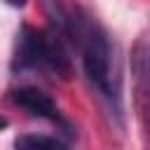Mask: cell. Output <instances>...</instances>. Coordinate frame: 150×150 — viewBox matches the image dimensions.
Listing matches in <instances>:
<instances>
[{"label":"cell","mask_w":150,"mask_h":150,"mask_svg":"<svg viewBox=\"0 0 150 150\" xmlns=\"http://www.w3.org/2000/svg\"><path fill=\"white\" fill-rule=\"evenodd\" d=\"M14 70H40L61 80H68L73 73L63 35L59 30H45L35 26H21L16 35V49L12 59Z\"/></svg>","instance_id":"cell-2"},{"label":"cell","mask_w":150,"mask_h":150,"mask_svg":"<svg viewBox=\"0 0 150 150\" xmlns=\"http://www.w3.org/2000/svg\"><path fill=\"white\" fill-rule=\"evenodd\" d=\"M9 101H12L14 105L23 108V110H26L28 115H33V117H42V120L56 122V124H61V127H68L66 120H63V115H61V110H59V105H56V103L52 101V96H49L47 91H42L40 87H30V84L16 87V89H12Z\"/></svg>","instance_id":"cell-4"},{"label":"cell","mask_w":150,"mask_h":150,"mask_svg":"<svg viewBox=\"0 0 150 150\" xmlns=\"http://www.w3.org/2000/svg\"><path fill=\"white\" fill-rule=\"evenodd\" d=\"M45 9L54 21V30L68 40L82 61L89 84L120 112V73L115 68V49L108 30L82 7H66L61 0H45Z\"/></svg>","instance_id":"cell-1"},{"label":"cell","mask_w":150,"mask_h":150,"mask_svg":"<svg viewBox=\"0 0 150 150\" xmlns=\"http://www.w3.org/2000/svg\"><path fill=\"white\" fill-rule=\"evenodd\" d=\"M134 105L143 134L150 138V40H138L131 49Z\"/></svg>","instance_id":"cell-3"},{"label":"cell","mask_w":150,"mask_h":150,"mask_svg":"<svg viewBox=\"0 0 150 150\" xmlns=\"http://www.w3.org/2000/svg\"><path fill=\"white\" fill-rule=\"evenodd\" d=\"M7 5H12V7H23L26 5V0H5Z\"/></svg>","instance_id":"cell-6"},{"label":"cell","mask_w":150,"mask_h":150,"mask_svg":"<svg viewBox=\"0 0 150 150\" xmlns=\"http://www.w3.org/2000/svg\"><path fill=\"white\" fill-rule=\"evenodd\" d=\"M14 150H70V148L63 141L47 134H23V136H16Z\"/></svg>","instance_id":"cell-5"}]
</instances>
